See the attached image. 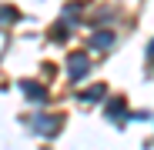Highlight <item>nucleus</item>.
<instances>
[]
</instances>
